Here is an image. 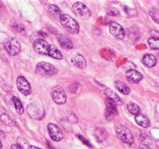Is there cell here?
I'll return each mask as SVG.
<instances>
[{
  "label": "cell",
  "mask_w": 159,
  "mask_h": 149,
  "mask_svg": "<svg viewBox=\"0 0 159 149\" xmlns=\"http://www.w3.org/2000/svg\"><path fill=\"white\" fill-rule=\"evenodd\" d=\"M60 21L63 27L71 34H77L79 33L80 27L79 24L75 20L68 14H61Z\"/></svg>",
  "instance_id": "obj_1"
},
{
  "label": "cell",
  "mask_w": 159,
  "mask_h": 149,
  "mask_svg": "<svg viewBox=\"0 0 159 149\" xmlns=\"http://www.w3.org/2000/svg\"><path fill=\"white\" fill-rule=\"evenodd\" d=\"M26 112L30 117L32 119L40 120L45 116V110L43 105L38 102H31L26 107Z\"/></svg>",
  "instance_id": "obj_2"
},
{
  "label": "cell",
  "mask_w": 159,
  "mask_h": 149,
  "mask_svg": "<svg viewBox=\"0 0 159 149\" xmlns=\"http://www.w3.org/2000/svg\"><path fill=\"white\" fill-rule=\"evenodd\" d=\"M5 49L11 56H15L20 53L21 46L20 41L15 37H8L3 42Z\"/></svg>",
  "instance_id": "obj_3"
},
{
  "label": "cell",
  "mask_w": 159,
  "mask_h": 149,
  "mask_svg": "<svg viewBox=\"0 0 159 149\" xmlns=\"http://www.w3.org/2000/svg\"><path fill=\"white\" fill-rule=\"evenodd\" d=\"M116 134L123 142L127 144H132L134 141L131 131L124 125H118L116 128Z\"/></svg>",
  "instance_id": "obj_4"
},
{
  "label": "cell",
  "mask_w": 159,
  "mask_h": 149,
  "mask_svg": "<svg viewBox=\"0 0 159 149\" xmlns=\"http://www.w3.org/2000/svg\"><path fill=\"white\" fill-rule=\"evenodd\" d=\"M36 72L43 76H51L57 73V69L54 66L47 62H40L36 66Z\"/></svg>",
  "instance_id": "obj_5"
},
{
  "label": "cell",
  "mask_w": 159,
  "mask_h": 149,
  "mask_svg": "<svg viewBox=\"0 0 159 149\" xmlns=\"http://www.w3.org/2000/svg\"><path fill=\"white\" fill-rule=\"evenodd\" d=\"M72 10L79 18L82 19V20H87L91 16V12H90L89 8L80 2H76L73 5Z\"/></svg>",
  "instance_id": "obj_6"
},
{
  "label": "cell",
  "mask_w": 159,
  "mask_h": 149,
  "mask_svg": "<svg viewBox=\"0 0 159 149\" xmlns=\"http://www.w3.org/2000/svg\"><path fill=\"white\" fill-rule=\"evenodd\" d=\"M51 96H52L53 100L59 105H62V104H65L66 102V94L60 85H56L52 88Z\"/></svg>",
  "instance_id": "obj_7"
},
{
  "label": "cell",
  "mask_w": 159,
  "mask_h": 149,
  "mask_svg": "<svg viewBox=\"0 0 159 149\" xmlns=\"http://www.w3.org/2000/svg\"><path fill=\"white\" fill-rule=\"evenodd\" d=\"M16 85L19 91L24 96H28L31 93V86L26 78L20 75L16 79Z\"/></svg>",
  "instance_id": "obj_8"
},
{
  "label": "cell",
  "mask_w": 159,
  "mask_h": 149,
  "mask_svg": "<svg viewBox=\"0 0 159 149\" xmlns=\"http://www.w3.org/2000/svg\"><path fill=\"white\" fill-rule=\"evenodd\" d=\"M50 44L43 39H37L34 41V48L35 51L43 55L48 56Z\"/></svg>",
  "instance_id": "obj_9"
},
{
  "label": "cell",
  "mask_w": 159,
  "mask_h": 149,
  "mask_svg": "<svg viewBox=\"0 0 159 149\" xmlns=\"http://www.w3.org/2000/svg\"><path fill=\"white\" fill-rule=\"evenodd\" d=\"M110 33L118 40H124L125 37V30L123 26L117 23H112L110 25Z\"/></svg>",
  "instance_id": "obj_10"
},
{
  "label": "cell",
  "mask_w": 159,
  "mask_h": 149,
  "mask_svg": "<svg viewBox=\"0 0 159 149\" xmlns=\"http://www.w3.org/2000/svg\"><path fill=\"white\" fill-rule=\"evenodd\" d=\"M48 130L49 132V135L51 139L54 141H60L63 138V133L61 130L57 127L56 124H49L48 125Z\"/></svg>",
  "instance_id": "obj_11"
},
{
  "label": "cell",
  "mask_w": 159,
  "mask_h": 149,
  "mask_svg": "<svg viewBox=\"0 0 159 149\" xmlns=\"http://www.w3.org/2000/svg\"><path fill=\"white\" fill-rule=\"evenodd\" d=\"M106 104H107V107H106V117L107 120H110L117 114V107L116 105L117 104L113 101L112 99L107 98L106 99Z\"/></svg>",
  "instance_id": "obj_12"
},
{
  "label": "cell",
  "mask_w": 159,
  "mask_h": 149,
  "mask_svg": "<svg viewBox=\"0 0 159 149\" xmlns=\"http://www.w3.org/2000/svg\"><path fill=\"white\" fill-rule=\"evenodd\" d=\"M71 61L76 68L80 69H85L86 68V61L84 56L81 54H75L71 56Z\"/></svg>",
  "instance_id": "obj_13"
},
{
  "label": "cell",
  "mask_w": 159,
  "mask_h": 149,
  "mask_svg": "<svg viewBox=\"0 0 159 149\" xmlns=\"http://www.w3.org/2000/svg\"><path fill=\"white\" fill-rule=\"evenodd\" d=\"M126 78H127V81L132 84L138 83L141 81L143 76L141 72L137 71L136 69L130 70V71L126 72Z\"/></svg>",
  "instance_id": "obj_14"
},
{
  "label": "cell",
  "mask_w": 159,
  "mask_h": 149,
  "mask_svg": "<svg viewBox=\"0 0 159 149\" xmlns=\"http://www.w3.org/2000/svg\"><path fill=\"white\" fill-rule=\"evenodd\" d=\"M57 40H58V42L60 43L61 46L63 48H65V49L70 50L73 48L72 42H71V40H70L69 38H68L66 36L62 35V34L58 35L57 36Z\"/></svg>",
  "instance_id": "obj_15"
},
{
  "label": "cell",
  "mask_w": 159,
  "mask_h": 149,
  "mask_svg": "<svg viewBox=\"0 0 159 149\" xmlns=\"http://www.w3.org/2000/svg\"><path fill=\"white\" fill-rule=\"evenodd\" d=\"M104 93H105V94L107 95V98H109V99L114 101L116 104L117 103L121 104L123 102L122 99H121V98L118 96L117 93H116L115 91H113V89H111V88H106V89L104 90Z\"/></svg>",
  "instance_id": "obj_16"
},
{
  "label": "cell",
  "mask_w": 159,
  "mask_h": 149,
  "mask_svg": "<svg viewBox=\"0 0 159 149\" xmlns=\"http://www.w3.org/2000/svg\"><path fill=\"white\" fill-rule=\"evenodd\" d=\"M135 121L138 125L144 127V128H147L150 126V120H149L148 118L144 115L141 114V113L135 116Z\"/></svg>",
  "instance_id": "obj_17"
},
{
  "label": "cell",
  "mask_w": 159,
  "mask_h": 149,
  "mask_svg": "<svg viewBox=\"0 0 159 149\" xmlns=\"http://www.w3.org/2000/svg\"><path fill=\"white\" fill-rule=\"evenodd\" d=\"M142 61L143 63L147 67H149V68H152V67L155 66V65L157 64V58L153 54H145L143 57Z\"/></svg>",
  "instance_id": "obj_18"
},
{
  "label": "cell",
  "mask_w": 159,
  "mask_h": 149,
  "mask_svg": "<svg viewBox=\"0 0 159 149\" xmlns=\"http://www.w3.org/2000/svg\"><path fill=\"white\" fill-rule=\"evenodd\" d=\"M48 56L53 57V58L57 59V60H61L62 59L63 56H62L61 52L58 50L57 47L54 46V45H50L49 51H48Z\"/></svg>",
  "instance_id": "obj_19"
},
{
  "label": "cell",
  "mask_w": 159,
  "mask_h": 149,
  "mask_svg": "<svg viewBox=\"0 0 159 149\" xmlns=\"http://www.w3.org/2000/svg\"><path fill=\"white\" fill-rule=\"evenodd\" d=\"M114 84L116 88L123 94L128 95L130 93V88L127 85H126L124 82H120V81H116Z\"/></svg>",
  "instance_id": "obj_20"
},
{
  "label": "cell",
  "mask_w": 159,
  "mask_h": 149,
  "mask_svg": "<svg viewBox=\"0 0 159 149\" xmlns=\"http://www.w3.org/2000/svg\"><path fill=\"white\" fill-rule=\"evenodd\" d=\"M48 12H50V14L53 17L56 19H60L61 16V9L55 5H50V6H48Z\"/></svg>",
  "instance_id": "obj_21"
},
{
  "label": "cell",
  "mask_w": 159,
  "mask_h": 149,
  "mask_svg": "<svg viewBox=\"0 0 159 149\" xmlns=\"http://www.w3.org/2000/svg\"><path fill=\"white\" fill-rule=\"evenodd\" d=\"M0 120H1L2 122L4 124L8 126H13L15 125L16 120H14L13 117H12L9 115L6 114V113H3L0 116Z\"/></svg>",
  "instance_id": "obj_22"
},
{
  "label": "cell",
  "mask_w": 159,
  "mask_h": 149,
  "mask_svg": "<svg viewBox=\"0 0 159 149\" xmlns=\"http://www.w3.org/2000/svg\"><path fill=\"white\" fill-rule=\"evenodd\" d=\"M140 140L142 142V144L144 145H147L151 147V146L153 145V142H152V140L145 132H141V134H140Z\"/></svg>",
  "instance_id": "obj_23"
},
{
  "label": "cell",
  "mask_w": 159,
  "mask_h": 149,
  "mask_svg": "<svg viewBox=\"0 0 159 149\" xmlns=\"http://www.w3.org/2000/svg\"><path fill=\"white\" fill-rule=\"evenodd\" d=\"M12 101H13L14 106H15V109L16 110L17 113H19V114L20 115L23 114V113H24V109H23V105H22L20 99L17 97H16V96H14V97L12 98Z\"/></svg>",
  "instance_id": "obj_24"
},
{
  "label": "cell",
  "mask_w": 159,
  "mask_h": 149,
  "mask_svg": "<svg viewBox=\"0 0 159 149\" xmlns=\"http://www.w3.org/2000/svg\"><path fill=\"white\" fill-rule=\"evenodd\" d=\"M17 145L20 147L21 149H30V145L29 142L26 138H23V137H19L16 140Z\"/></svg>",
  "instance_id": "obj_25"
},
{
  "label": "cell",
  "mask_w": 159,
  "mask_h": 149,
  "mask_svg": "<svg viewBox=\"0 0 159 149\" xmlns=\"http://www.w3.org/2000/svg\"><path fill=\"white\" fill-rule=\"evenodd\" d=\"M127 110L130 112V113L135 115V116L141 113V108L139 107V106L137 105L136 103H134V102L129 103L127 105Z\"/></svg>",
  "instance_id": "obj_26"
},
{
  "label": "cell",
  "mask_w": 159,
  "mask_h": 149,
  "mask_svg": "<svg viewBox=\"0 0 159 149\" xmlns=\"http://www.w3.org/2000/svg\"><path fill=\"white\" fill-rule=\"evenodd\" d=\"M148 43L149 47L152 49L159 50V38H157V37H151L148 40Z\"/></svg>",
  "instance_id": "obj_27"
},
{
  "label": "cell",
  "mask_w": 159,
  "mask_h": 149,
  "mask_svg": "<svg viewBox=\"0 0 159 149\" xmlns=\"http://www.w3.org/2000/svg\"><path fill=\"white\" fill-rule=\"evenodd\" d=\"M136 68V65H135L134 63H133L132 61H127L125 64H124L122 66L123 71H126V72L130 71V70H134Z\"/></svg>",
  "instance_id": "obj_28"
},
{
  "label": "cell",
  "mask_w": 159,
  "mask_h": 149,
  "mask_svg": "<svg viewBox=\"0 0 159 149\" xmlns=\"http://www.w3.org/2000/svg\"><path fill=\"white\" fill-rule=\"evenodd\" d=\"M150 16L155 22L159 23V10L156 9H152V10H150Z\"/></svg>",
  "instance_id": "obj_29"
},
{
  "label": "cell",
  "mask_w": 159,
  "mask_h": 149,
  "mask_svg": "<svg viewBox=\"0 0 159 149\" xmlns=\"http://www.w3.org/2000/svg\"><path fill=\"white\" fill-rule=\"evenodd\" d=\"M109 14H110V15L112 16H116V15H119V11L117 10L116 9H115V8H110V9L109 10Z\"/></svg>",
  "instance_id": "obj_30"
},
{
  "label": "cell",
  "mask_w": 159,
  "mask_h": 149,
  "mask_svg": "<svg viewBox=\"0 0 159 149\" xmlns=\"http://www.w3.org/2000/svg\"><path fill=\"white\" fill-rule=\"evenodd\" d=\"M12 27L14 28V29H16V30H17L18 32H21V33H23V30H24V28L23 27V26H21L20 25H18V24H15V25H12Z\"/></svg>",
  "instance_id": "obj_31"
},
{
  "label": "cell",
  "mask_w": 159,
  "mask_h": 149,
  "mask_svg": "<svg viewBox=\"0 0 159 149\" xmlns=\"http://www.w3.org/2000/svg\"><path fill=\"white\" fill-rule=\"evenodd\" d=\"M68 119H69L70 120H71L72 123H75V122L74 119L77 120H78V118L76 117L74 113H70V114H69V116H68Z\"/></svg>",
  "instance_id": "obj_32"
},
{
  "label": "cell",
  "mask_w": 159,
  "mask_h": 149,
  "mask_svg": "<svg viewBox=\"0 0 159 149\" xmlns=\"http://www.w3.org/2000/svg\"><path fill=\"white\" fill-rule=\"evenodd\" d=\"M78 137H79V139H81V140H82V141H83V143H84V144H86V145H88L89 147H91V145H90V144H89V142H88V141H87L86 140H85V139H84V138H82V136H81V135H78Z\"/></svg>",
  "instance_id": "obj_33"
},
{
  "label": "cell",
  "mask_w": 159,
  "mask_h": 149,
  "mask_svg": "<svg viewBox=\"0 0 159 149\" xmlns=\"http://www.w3.org/2000/svg\"><path fill=\"white\" fill-rule=\"evenodd\" d=\"M139 149H152V148L151 147H149V146L144 145V144H141L139 145Z\"/></svg>",
  "instance_id": "obj_34"
},
{
  "label": "cell",
  "mask_w": 159,
  "mask_h": 149,
  "mask_svg": "<svg viewBox=\"0 0 159 149\" xmlns=\"http://www.w3.org/2000/svg\"><path fill=\"white\" fill-rule=\"evenodd\" d=\"M11 149H21V148H20L17 144H13V145H12V147H11Z\"/></svg>",
  "instance_id": "obj_35"
},
{
  "label": "cell",
  "mask_w": 159,
  "mask_h": 149,
  "mask_svg": "<svg viewBox=\"0 0 159 149\" xmlns=\"http://www.w3.org/2000/svg\"><path fill=\"white\" fill-rule=\"evenodd\" d=\"M30 149H42L40 147H36V146H30Z\"/></svg>",
  "instance_id": "obj_36"
},
{
  "label": "cell",
  "mask_w": 159,
  "mask_h": 149,
  "mask_svg": "<svg viewBox=\"0 0 159 149\" xmlns=\"http://www.w3.org/2000/svg\"><path fill=\"white\" fill-rule=\"evenodd\" d=\"M2 144L1 141H0V149H2Z\"/></svg>",
  "instance_id": "obj_37"
},
{
  "label": "cell",
  "mask_w": 159,
  "mask_h": 149,
  "mask_svg": "<svg viewBox=\"0 0 159 149\" xmlns=\"http://www.w3.org/2000/svg\"><path fill=\"white\" fill-rule=\"evenodd\" d=\"M158 6H159V1L158 2Z\"/></svg>",
  "instance_id": "obj_38"
}]
</instances>
